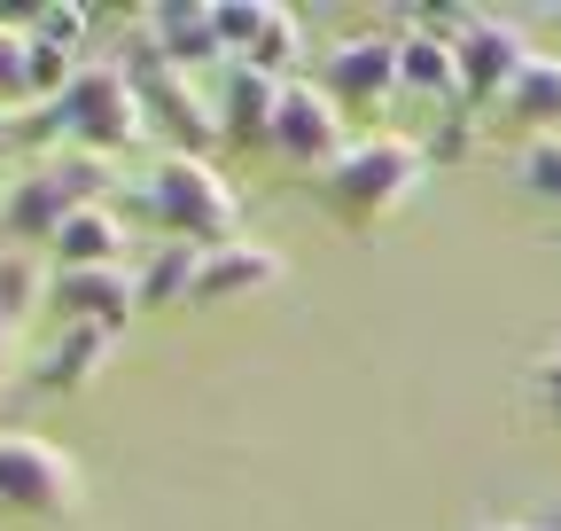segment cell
<instances>
[{
    "label": "cell",
    "mask_w": 561,
    "mask_h": 531,
    "mask_svg": "<svg viewBox=\"0 0 561 531\" xmlns=\"http://www.w3.org/2000/svg\"><path fill=\"white\" fill-rule=\"evenodd\" d=\"M140 133H149V110H140V87L125 79V63H79V79L62 87V102L24 117V142H62L79 157H117Z\"/></svg>",
    "instance_id": "1"
},
{
    "label": "cell",
    "mask_w": 561,
    "mask_h": 531,
    "mask_svg": "<svg viewBox=\"0 0 561 531\" xmlns=\"http://www.w3.org/2000/svg\"><path fill=\"white\" fill-rule=\"evenodd\" d=\"M140 212L164 227V242H195V250H219V242H242V204L234 188L219 180L210 157H157L149 180H140Z\"/></svg>",
    "instance_id": "2"
},
{
    "label": "cell",
    "mask_w": 561,
    "mask_h": 531,
    "mask_svg": "<svg viewBox=\"0 0 561 531\" xmlns=\"http://www.w3.org/2000/svg\"><path fill=\"white\" fill-rule=\"evenodd\" d=\"M421 180H430V149L398 142V133H367V142H351L320 172V188H328V204H335L343 227H382L398 204L421 195Z\"/></svg>",
    "instance_id": "3"
},
{
    "label": "cell",
    "mask_w": 561,
    "mask_h": 531,
    "mask_svg": "<svg viewBox=\"0 0 561 531\" xmlns=\"http://www.w3.org/2000/svg\"><path fill=\"white\" fill-rule=\"evenodd\" d=\"M102 195H110V157L62 149V157H47L39 172H16V188L0 195V227L16 235V250H24V242H55V227H62L70 212L102 204Z\"/></svg>",
    "instance_id": "4"
},
{
    "label": "cell",
    "mask_w": 561,
    "mask_h": 531,
    "mask_svg": "<svg viewBox=\"0 0 561 531\" xmlns=\"http://www.w3.org/2000/svg\"><path fill=\"white\" fill-rule=\"evenodd\" d=\"M125 79L140 87V110H149V125L180 142V157H203L210 142H219V94H210L195 71H172V63H164L149 39H133Z\"/></svg>",
    "instance_id": "5"
},
{
    "label": "cell",
    "mask_w": 561,
    "mask_h": 531,
    "mask_svg": "<svg viewBox=\"0 0 561 531\" xmlns=\"http://www.w3.org/2000/svg\"><path fill=\"white\" fill-rule=\"evenodd\" d=\"M0 508L39 516V523L79 516L87 508V470L32 430H0Z\"/></svg>",
    "instance_id": "6"
},
{
    "label": "cell",
    "mask_w": 561,
    "mask_h": 531,
    "mask_svg": "<svg viewBox=\"0 0 561 531\" xmlns=\"http://www.w3.org/2000/svg\"><path fill=\"white\" fill-rule=\"evenodd\" d=\"M445 32H453V63H460V102H468V117H476L483 102H507V87L538 63L530 32L507 24V16H453Z\"/></svg>",
    "instance_id": "7"
},
{
    "label": "cell",
    "mask_w": 561,
    "mask_h": 531,
    "mask_svg": "<svg viewBox=\"0 0 561 531\" xmlns=\"http://www.w3.org/2000/svg\"><path fill=\"white\" fill-rule=\"evenodd\" d=\"M289 172H328L351 133H343V110L320 94V79H280V110H273V142H265Z\"/></svg>",
    "instance_id": "8"
},
{
    "label": "cell",
    "mask_w": 561,
    "mask_h": 531,
    "mask_svg": "<svg viewBox=\"0 0 561 531\" xmlns=\"http://www.w3.org/2000/svg\"><path fill=\"white\" fill-rule=\"evenodd\" d=\"M320 94L351 117V110H382L398 102V32H359V39H335L320 63Z\"/></svg>",
    "instance_id": "9"
},
{
    "label": "cell",
    "mask_w": 561,
    "mask_h": 531,
    "mask_svg": "<svg viewBox=\"0 0 561 531\" xmlns=\"http://www.w3.org/2000/svg\"><path fill=\"white\" fill-rule=\"evenodd\" d=\"M47 297L62 305V328H117L133 320V274L125 266H87V274H47Z\"/></svg>",
    "instance_id": "10"
},
{
    "label": "cell",
    "mask_w": 561,
    "mask_h": 531,
    "mask_svg": "<svg viewBox=\"0 0 561 531\" xmlns=\"http://www.w3.org/2000/svg\"><path fill=\"white\" fill-rule=\"evenodd\" d=\"M398 94H405V102H430L437 117L468 110V102H460L453 32H398Z\"/></svg>",
    "instance_id": "11"
},
{
    "label": "cell",
    "mask_w": 561,
    "mask_h": 531,
    "mask_svg": "<svg viewBox=\"0 0 561 531\" xmlns=\"http://www.w3.org/2000/svg\"><path fill=\"white\" fill-rule=\"evenodd\" d=\"M273 282H280V250L219 242V250H203V266H195V305H234V297H257Z\"/></svg>",
    "instance_id": "12"
},
{
    "label": "cell",
    "mask_w": 561,
    "mask_h": 531,
    "mask_svg": "<svg viewBox=\"0 0 561 531\" xmlns=\"http://www.w3.org/2000/svg\"><path fill=\"white\" fill-rule=\"evenodd\" d=\"M140 39H149L172 71H210V63H227V47H219V24H210V9H180V0H164V9H149L140 16Z\"/></svg>",
    "instance_id": "13"
},
{
    "label": "cell",
    "mask_w": 561,
    "mask_h": 531,
    "mask_svg": "<svg viewBox=\"0 0 561 531\" xmlns=\"http://www.w3.org/2000/svg\"><path fill=\"white\" fill-rule=\"evenodd\" d=\"M110 328H62V337L32 360V391L39 398H70V391H87L102 368H110Z\"/></svg>",
    "instance_id": "14"
},
{
    "label": "cell",
    "mask_w": 561,
    "mask_h": 531,
    "mask_svg": "<svg viewBox=\"0 0 561 531\" xmlns=\"http://www.w3.org/2000/svg\"><path fill=\"white\" fill-rule=\"evenodd\" d=\"M219 94V133L227 142H273V110H280V79H265V71H250V63H227V79L210 87Z\"/></svg>",
    "instance_id": "15"
},
{
    "label": "cell",
    "mask_w": 561,
    "mask_h": 531,
    "mask_svg": "<svg viewBox=\"0 0 561 531\" xmlns=\"http://www.w3.org/2000/svg\"><path fill=\"white\" fill-rule=\"evenodd\" d=\"M47 258H55V274H87V266H117V258H125V227H117V212H110V204H87V212H70V219L55 227Z\"/></svg>",
    "instance_id": "16"
},
{
    "label": "cell",
    "mask_w": 561,
    "mask_h": 531,
    "mask_svg": "<svg viewBox=\"0 0 561 531\" xmlns=\"http://www.w3.org/2000/svg\"><path fill=\"white\" fill-rule=\"evenodd\" d=\"M195 266H203L195 242H157L149 258H140V274H133V305H149V313L187 305L195 297Z\"/></svg>",
    "instance_id": "17"
},
{
    "label": "cell",
    "mask_w": 561,
    "mask_h": 531,
    "mask_svg": "<svg viewBox=\"0 0 561 531\" xmlns=\"http://www.w3.org/2000/svg\"><path fill=\"white\" fill-rule=\"evenodd\" d=\"M507 117L530 125V142L538 133H561V55H538L530 71L507 87Z\"/></svg>",
    "instance_id": "18"
},
{
    "label": "cell",
    "mask_w": 561,
    "mask_h": 531,
    "mask_svg": "<svg viewBox=\"0 0 561 531\" xmlns=\"http://www.w3.org/2000/svg\"><path fill=\"white\" fill-rule=\"evenodd\" d=\"M515 180H523L530 204H553L561 212V133H538V142L515 149Z\"/></svg>",
    "instance_id": "19"
},
{
    "label": "cell",
    "mask_w": 561,
    "mask_h": 531,
    "mask_svg": "<svg viewBox=\"0 0 561 531\" xmlns=\"http://www.w3.org/2000/svg\"><path fill=\"white\" fill-rule=\"evenodd\" d=\"M297 47H305V39H297V16H289V9H265L242 63H250V71H265V79H280V71L297 63Z\"/></svg>",
    "instance_id": "20"
},
{
    "label": "cell",
    "mask_w": 561,
    "mask_h": 531,
    "mask_svg": "<svg viewBox=\"0 0 561 531\" xmlns=\"http://www.w3.org/2000/svg\"><path fill=\"white\" fill-rule=\"evenodd\" d=\"M39 297H47V274L32 266V250H16V242H9V250H0V320L16 328Z\"/></svg>",
    "instance_id": "21"
},
{
    "label": "cell",
    "mask_w": 561,
    "mask_h": 531,
    "mask_svg": "<svg viewBox=\"0 0 561 531\" xmlns=\"http://www.w3.org/2000/svg\"><path fill=\"white\" fill-rule=\"evenodd\" d=\"M32 102V32L24 24H0V110Z\"/></svg>",
    "instance_id": "22"
},
{
    "label": "cell",
    "mask_w": 561,
    "mask_h": 531,
    "mask_svg": "<svg viewBox=\"0 0 561 531\" xmlns=\"http://www.w3.org/2000/svg\"><path fill=\"white\" fill-rule=\"evenodd\" d=\"M87 24H94L87 9H39V16H32L24 32H32V39H55V47H70V55H79V39H87Z\"/></svg>",
    "instance_id": "23"
},
{
    "label": "cell",
    "mask_w": 561,
    "mask_h": 531,
    "mask_svg": "<svg viewBox=\"0 0 561 531\" xmlns=\"http://www.w3.org/2000/svg\"><path fill=\"white\" fill-rule=\"evenodd\" d=\"M530 398H538L546 415H561V352H546V360L530 368Z\"/></svg>",
    "instance_id": "24"
},
{
    "label": "cell",
    "mask_w": 561,
    "mask_h": 531,
    "mask_svg": "<svg viewBox=\"0 0 561 531\" xmlns=\"http://www.w3.org/2000/svg\"><path fill=\"white\" fill-rule=\"evenodd\" d=\"M430 157H437V165H460V157H468V110H453V117H445V133L430 142Z\"/></svg>",
    "instance_id": "25"
},
{
    "label": "cell",
    "mask_w": 561,
    "mask_h": 531,
    "mask_svg": "<svg viewBox=\"0 0 561 531\" xmlns=\"http://www.w3.org/2000/svg\"><path fill=\"white\" fill-rule=\"evenodd\" d=\"M9 337H16V328H9V320H0V375H9Z\"/></svg>",
    "instance_id": "26"
},
{
    "label": "cell",
    "mask_w": 561,
    "mask_h": 531,
    "mask_svg": "<svg viewBox=\"0 0 561 531\" xmlns=\"http://www.w3.org/2000/svg\"><path fill=\"white\" fill-rule=\"evenodd\" d=\"M507 531H523V523H507Z\"/></svg>",
    "instance_id": "27"
}]
</instances>
